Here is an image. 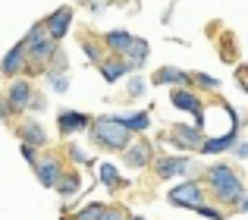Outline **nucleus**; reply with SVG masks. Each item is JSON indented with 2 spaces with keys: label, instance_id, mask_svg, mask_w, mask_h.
<instances>
[{
  "label": "nucleus",
  "instance_id": "nucleus-1",
  "mask_svg": "<svg viewBox=\"0 0 248 220\" xmlns=\"http://www.w3.org/2000/svg\"><path fill=\"white\" fill-rule=\"evenodd\" d=\"M88 129H91V135H94L97 145L110 148V151H123V148L132 141V132H129L116 116H97V120L88 123Z\"/></svg>",
  "mask_w": 248,
  "mask_h": 220
},
{
  "label": "nucleus",
  "instance_id": "nucleus-2",
  "mask_svg": "<svg viewBox=\"0 0 248 220\" xmlns=\"http://www.w3.org/2000/svg\"><path fill=\"white\" fill-rule=\"evenodd\" d=\"M207 183H211L214 195H217L223 204H232L245 192L242 189V179L236 176V170H232L230 164H214V167H207Z\"/></svg>",
  "mask_w": 248,
  "mask_h": 220
},
{
  "label": "nucleus",
  "instance_id": "nucleus-3",
  "mask_svg": "<svg viewBox=\"0 0 248 220\" xmlns=\"http://www.w3.org/2000/svg\"><path fill=\"white\" fill-rule=\"evenodd\" d=\"M22 44H25V57L31 60V69H41V63H47L50 60V54L57 50V41L47 35V29L44 25H31V31L22 38Z\"/></svg>",
  "mask_w": 248,
  "mask_h": 220
},
{
  "label": "nucleus",
  "instance_id": "nucleus-4",
  "mask_svg": "<svg viewBox=\"0 0 248 220\" xmlns=\"http://www.w3.org/2000/svg\"><path fill=\"white\" fill-rule=\"evenodd\" d=\"M204 202V189L198 183H182L170 189V204H179V208H195V204Z\"/></svg>",
  "mask_w": 248,
  "mask_h": 220
},
{
  "label": "nucleus",
  "instance_id": "nucleus-5",
  "mask_svg": "<svg viewBox=\"0 0 248 220\" xmlns=\"http://www.w3.org/2000/svg\"><path fill=\"white\" fill-rule=\"evenodd\" d=\"M170 101H173V107L179 110H188V113H195L198 120H195V126H204V120H201V110H204V104H201V98L195 92H188V88H176V92H170Z\"/></svg>",
  "mask_w": 248,
  "mask_h": 220
},
{
  "label": "nucleus",
  "instance_id": "nucleus-6",
  "mask_svg": "<svg viewBox=\"0 0 248 220\" xmlns=\"http://www.w3.org/2000/svg\"><path fill=\"white\" fill-rule=\"evenodd\" d=\"M151 157H154L151 141H129V145L123 148V160H126V167H135V170L148 167V160H151Z\"/></svg>",
  "mask_w": 248,
  "mask_h": 220
},
{
  "label": "nucleus",
  "instance_id": "nucleus-7",
  "mask_svg": "<svg viewBox=\"0 0 248 220\" xmlns=\"http://www.w3.org/2000/svg\"><path fill=\"white\" fill-rule=\"evenodd\" d=\"M6 104H10V110H29L31 104V85L25 79H16L10 85V92H6Z\"/></svg>",
  "mask_w": 248,
  "mask_h": 220
},
{
  "label": "nucleus",
  "instance_id": "nucleus-8",
  "mask_svg": "<svg viewBox=\"0 0 248 220\" xmlns=\"http://www.w3.org/2000/svg\"><path fill=\"white\" fill-rule=\"evenodd\" d=\"M145 60H148V41H145V38H132L129 47L123 50V63H126V69H141Z\"/></svg>",
  "mask_w": 248,
  "mask_h": 220
},
{
  "label": "nucleus",
  "instance_id": "nucleus-9",
  "mask_svg": "<svg viewBox=\"0 0 248 220\" xmlns=\"http://www.w3.org/2000/svg\"><path fill=\"white\" fill-rule=\"evenodd\" d=\"M69 22H73V10H69V6H63V10H57L54 16L44 22V29H47V35L54 38V41H60V38H66Z\"/></svg>",
  "mask_w": 248,
  "mask_h": 220
},
{
  "label": "nucleus",
  "instance_id": "nucleus-10",
  "mask_svg": "<svg viewBox=\"0 0 248 220\" xmlns=\"http://www.w3.org/2000/svg\"><path fill=\"white\" fill-rule=\"evenodd\" d=\"M232 141H239V123H232V129L226 135H220V139H201V151L204 154H220V151H230Z\"/></svg>",
  "mask_w": 248,
  "mask_h": 220
},
{
  "label": "nucleus",
  "instance_id": "nucleus-11",
  "mask_svg": "<svg viewBox=\"0 0 248 220\" xmlns=\"http://www.w3.org/2000/svg\"><path fill=\"white\" fill-rule=\"evenodd\" d=\"M35 173H38V183H41V186L54 189V183H57V176L63 173V167H60L57 157H44V160H35Z\"/></svg>",
  "mask_w": 248,
  "mask_h": 220
},
{
  "label": "nucleus",
  "instance_id": "nucleus-12",
  "mask_svg": "<svg viewBox=\"0 0 248 220\" xmlns=\"http://www.w3.org/2000/svg\"><path fill=\"white\" fill-rule=\"evenodd\" d=\"M25 63H29V57H25V44L19 41L16 47H10V50H6L3 63H0V69H3V76H19Z\"/></svg>",
  "mask_w": 248,
  "mask_h": 220
},
{
  "label": "nucleus",
  "instance_id": "nucleus-13",
  "mask_svg": "<svg viewBox=\"0 0 248 220\" xmlns=\"http://www.w3.org/2000/svg\"><path fill=\"white\" fill-rule=\"evenodd\" d=\"M192 170V160L188 157H160L157 160V176L170 179V176H182V173Z\"/></svg>",
  "mask_w": 248,
  "mask_h": 220
},
{
  "label": "nucleus",
  "instance_id": "nucleus-14",
  "mask_svg": "<svg viewBox=\"0 0 248 220\" xmlns=\"http://www.w3.org/2000/svg\"><path fill=\"white\" fill-rule=\"evenodd\" d=\"M19 139L29 141L31 148H44V145H47V132H44L35 120H25L22 126H19Z\"/></svg>",
  "mask_w": 248,
  "mask_h": 220
},
{
  "label": "nucleus",
  "instance_id": "nucleus-15",
  "mask_svg": "<svg viewBox=\"0 0 248 220\" xmlns=\"http://www.w3.org/2000/svg\"><path fill=\"white\" fill-rule=\"evenodd\" d=\"M88 116L79 113V110H63L60 113V132L69 135V132H82V129H88Z\"/></svg>",
  "mask_w": 248,
  "mask_h": 220
},
{
  "label": "nucleus",
  "instance_id": "nucleus-16",
  "mask_svg": "<svg viewBox=\"0 0 248 220\" xmlns=\"http://www.w3.org/2000/svg\"><path fill=\"white\" fill-rule=\"evenodd\" d=\"M173 141L179 148H198L201 145V129L198 126H173Z\"/></svg>",
  "mask_w": 248,
  "mask_h": 220
},
{
  "label": "nucleus",
  "instance_id": "nucleus-17",
  "mask_svg": "<svg viewBox=\"0 0 248 220\" xmlns=\"http://www.w3.org/2000/svg\"><path fill=\"white\" fill-rule=\"evenodd\" d=\"M97 66H101V76L107 82H120L123 76L129 73L126 63H123V57H110V60H97Z\"/></svg>",
  "mask_w": 248,
  "mask_h": 220
},
{
  "label": "nucleus",
  "instance_id": "nucleus-18",
  "mask_svg": "<svg viewBox=\"0 0 248 220\" xmlns=\"http://www.w3.org/2000/svg\"><path fill=\"white\" fill-rule=\"evenodd\" d=\"M54 189L60 192L63 198H73V195H79V173H73V170H63L60 176H57Z\"/></svg>",
  "mask_w": 248,
  "mask_h": 220
},
{
  "label": "nucleus",
  "instance_id": "nucleus-19",
  "mask_svg": "<svg viewBox=\"0 0 248 220\" xmlns=\"http://www.w3.org/2000/svg\"><path fill=\"white\" fill-rule=\"evenodd\" d=\"M154 82H157V85H176V88H186V85H188V76L182 73V69L164 66V69H157V76H154Z\"/></svg>",
  "mask_w": 248,
  "mask_h": 220
},
{
  "label": "nucleus",
  "instance_id": "nucleus-20",
  "mask_svg": "<svg viewBox=\"0 0 248 220\" xmlns=\"http://www.w3.org/2000/svg\"><path fill=\"white\" fill-rule=\"evenodd\" d=\"M97 176H101V183L107 186V189H120V186H123L120 170H116L113 164H107V160H104V164H97Z\"/></svg>",
  "mask_w": 248,
  "mask_h": 220
},
{
  "label": "nucleus",
  "instance_id": "nucleus-21",
  "mask_svg": "<svg viewBox=\"0 0 248 220\" xmlns=\"http://www.w3.org/2000/svg\"><path fill=\"white\" fill-rule=\"evenodd\" d=\"M129 41H132V35H129V31H107V35H104V44H107L110 50H113V54H123V50L129 47Z\"/></svg>",
  "mask_w": 248,
  "mask_h": 220
},
{
  "label": "nucleus",
  "instance_id": "nucleus-22",
  "mask_svg": "<svg viewBox=\"0 0 248 220\" xmlns=\"http://www.w3.org/2000/svg\"><path fill=\"white\" fill-rule=\"evenodd\" d=\"M116 120H120L129 132H141V129H148L151 116H148V113H129V116H116Z\"/></svg>",
  "mask_w": 248,
  "mask_h": 220
},
{
  "label": "nucleus",
  "instance_id": "nucleus-23",
  "mask_svg": "<svg viewBox=\"0 0 248 220\" xmlns=\"http://www.w3.org/2000/svg\"><path fill=\"white\" fill-rule=\"evenodd\" d=\"M104 208H107V204H88V208H82L79 214H76V220H101V214H104Z\"/></svg>",
  "mask_w": 248,
  "mask_h": 220
},
{
  "label": "nucleus",
  "instance_id": "nucleus-24",
  "mask_svg": "<svg viewBox=\"0 0 248 220\" xmlns=\"http://www.w3.org/2000/svg\"><path fill=\"white\" fill-rule=\"evenodd\" d=\"M47 85L54 88V92H66V88H69V79L63 73H54V69H50V73H47Z\"/></svg>",
  "mask_w": 248,
  "mask_h": 220
},
{
  "label": "nucleus",
  "instance_id": "nucleus-25",
  "mask_svg": "<svg viewBox=\"0 0 248 220\" xmlns=\"http://www.w3.org/2000/svg\"><path fill=\"white\" fill-rule=\"evenodd\" d=\"M192 211H198L201 217H211V220H223V211H217V208H207L204 202H201V204H195Z\"/></svg>",
  "mask_w": 248,
  "mask_h": 220
},
{
  "label": "nucleus",
  "instance_id": "nucleus-26",
  "mask_svg": "<svg viewBox=\"0 0 248 220\" xmlns=\"http://www.w3.org/2000/svg\"><path fill=\"white\" fill-rule=\"evenodd\" d=\"M129 94H132V98H139V94H145V79H139V76H135V79L129 82Z\"/></svg>",
  "mask_w": 248,
  "mask_h": 220
},
{
  "label": "nucleus",
  "instance_id": "nucleus-27",
  "mask_svg": "<svg viewBox=\"0 0 248 220\" xmlns=\"http://www.w3.org/2000/svg\"><path fill=\"white\" fill-rule=\"evenodd\" d=\"M69 157H73V160H79V164H88V154H85L79 145H69Z\"/></svg>",
  "mask_w": 248,
  "mask_h": 220
},
{
  "label": "nucleus",
  "instance_id": "nucleus-28",
  "mask_svg": "<svg viewBox=\"0 0 248 220\" xmlns=\"http://www.w3.org/2000/svg\"><path fill=\"white\" fill-rule=\"evenodd\" d=\"M82 47H85V54H88V57H91V60H94V63H97V60H104V54H101V47H94V44H88V41H85V44H82Z\"/></svg>",
  "mask_w": 248,
  "mask_h": 220
},
{
  "label": "nucleus",
  "instance_id": "nucleus-29",
  "mask_svg": "<svg viewBox=\"0 0 248 220\" xmlns=\"http://www.w3.org/2000/svg\"><path fill=\"white\" fill-rule=\"evenodd\" d=\"M195 82H198V85H204V88H217V85H220L217 79H211V76H204V73L195 76Z\"/></svg>",
  "mask_w": 248,
  "mask_h": 220
},
{
  "label": "nucleus",
  "instance_id": "nucleus-30",
  "mask_svg": "<svg viewBox=\"0 0 248 220\" xmlns=\"http://www.w3.org/2000/svg\"><path fill=\"white\" fill-rule=\"evenodd\" d=\"M19 151H22V157L29 160V164H35V148H31L29 141H22V145H19Z\"/></svg>",
  "mask_w": 248,
  "mask_h": 220
},
{
  "label": "nucleus",
  "instance_id": "nucleus-31",
  "mask_svg": "<svg viewBox=\"0 0 248 220\" xmlns=\"http://www.w3.org/2000/svg\"><path fill=\"white\" fill-rule=\"evenodd\" d=\"M101 220H123V211H116V208H104Z\"/></svg>",
  "mask_w": 248,
  "mask_h": 220
},
{
  "label": "nucleus",
  "instance_id": "nucleus-32",
  "mask_svg": "<svg viewBox=\"0 0 248 220\" xmlns=\"http://www.w3.org/2000/svg\"><path fill=\"white\" fill-rule=\"evenodd\" d=\"M236 154H239V157H248V145H245V141H242V145L236 148Z\"/></svg>",
  "mask_w": 248,
  "mask_h": 220
},
{
  "label": "nucleus",
  "instance_id": "nucleus-33",
  "mask_svg": "<svg viewBox=\"0 0 248 220\" xmlns=\"http://www.w3.org/2000/svg\"><path fill=\"white\" fill-rule=\"evenodd\" d=\"M10 113V104H6V101H0V116H6Z\"/></svg>",
  "mask_w": 248,
  "mask_h": 220
},
{
  "label": "nucleus",
  "instance_id": "nucleus-34",
  "mask_svg": "<svg viewBox=\"0 0 248 220\" xmlns=\"http://www.w3.org/2000/svg\"><path fill=\"white\" fill-rule=\"evenodd\" d=\"M126 220H145V217H126Z\"/></svg>",
  "mask_w": 248,
  "mask_h": 220
}]
</instances>
